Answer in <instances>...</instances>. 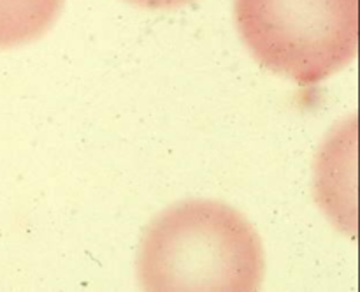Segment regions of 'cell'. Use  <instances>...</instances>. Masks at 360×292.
Segmentation results:
<instances>
[{
  "label": "cell",
  "instance_id": "6da1fadb",
  "mask_svg": "<svg viewBox=\"0 0 360 292\" xmlns=\"http://www.w3.org/2000/svg\"><path fill=\"white\" fill-rule=\"evenodd\" d=\"M137 271L144 291L253 292L264 278L262 241L234 208L185 201L146 229Z\"/></svg>",
  "mask_w": 360,
  "mask_h": 292
},
{
  "label": "cell",
  "instance_id": "7a4b0ae2",
  "mask_svg": "<svg viewBox=\"0 0 360 292\" xmlns=\"http://www.w3.org/2000/svg\"><path fill=\"white\" fill-rule=\"evenodd\" d=\"M236 25L271 72L315 84L357 55V0H234Z\"/></svg>",
  "mask_w": 360,
  "mask_h": 292
},
{
  "label": "cell",
  "instance_id": "3957f363",
  "mask_svg": "<svg viewBox=\"0 0 360 292\" xmlns=\"http://www.w3.org/2000/svg\"><path fill=\"white\" fill-rule=\"evenodd\" d=\"M65 0H0V49L27 44L42 37Z\"/></svg>",
  "mask_w": 360,
  "mask_h": 292
},
{
  "label": "cell",
  "instance_id": "277c9868",
  "mask_svg": "<svg viewBox=\"0 0 360 292\" xmlns=\"http://www.w3.org/2000/svg\"><path fill=\"white\" fill-rule=\"evenodd\" d=\"M134 6L146 7V9H174V7L185 6L193 0H127Z\"/></svg>",
  "mask_w": 360,
  "mask_h": 292
}]
</instances>
